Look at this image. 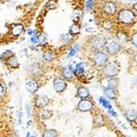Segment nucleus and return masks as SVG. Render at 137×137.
Wrapping results in <instances>:
<instances>
[{
	"mask_svg": "<svg viewBox=\"0 0 137 137\" xmlns=\"http://www.w3.org/2000/svg\"><path fill=\"white\" fill-rule=\"evenodd\" d=\"M118 19L122 23L131 24L135 20L134 12L129 9H123L118 14Z\"/></svg>",
	"mask_w": 137,
	"mask_h": 137,
	"instance_id": "1",
	"label": "nucleus"
},
{
	"mask_svg": "<svg viewBox=\"0 0 137 137\" xmlns=\"http://www.w3.org/2000/svg\"><path fill=\"white\" fill-rule=\"evenodd\" d=\"M119 72V66L117 63H111L108 64L104 68V73L108 76H115Z\"/></svg>",
	"mask_w": 137,
	"mask_h": 137,
	"instance_id": "2",
	"label": "nucleus"
},
{
	"mask_svg": "<svg viewBox=\"0 0 137 137\" xmlns=\"http://www.w3.org/2000/svg\"><path fill=\"white\" fill-rule=\"evenodd\" d=\"M95 63L97 66H103L108 61V56L102 52H99L98 54H96L94 57Z\"/></svg>",
	"mask_w": 137,
	"mask_h": 137,
	"instance_id": "3",
	"label": "nucleus"
},
{
	"mask_svg": "<svg viewBox=\"0 0 137 137\" xmlns=\"http://www.w3.org/2000/svg\"><path fill=\"white\" fill-rule=\"evenodd\" d=\"M86 73H87V65L84 63H79L76 67V68H75V74H76L78 77L85 76Z\"/></svg>",
	"mask_w": 137,
	"mask_h": 137,
	"instance_id": "4",
	"label": "nucleus"
},
{
	"mask_svg": "<svg viewBox=\"0 0 137 137\" xmlns=\"http://www.w3.org/2000/svg\"><path fill=\"white\" fill-rule=\"evenodd\" d=\"M93 107V104L90 100L82 99L78 104V108L82 112H86L90 110Z\"/></svg>",
	"mask_w": 137,
	"mask_h": 137,
	"instance_id": "5",
	"label": "nucleus"
},
{
	"mask_svg": "<svg viewBox=\"0 0 137 137\" xmlns=\"http://www.w3.org/2000/svg\"><path fill=\"white\" fill-rule=\"evenodd\" d=\"M54 87L57 92H62L66 89L67 84H66V82L63 80H62V79L57 78L54 81Z\"/></svg>",
	"mask_w": 137,
	"mask_h": 137,
	"instance_id": "6",
	"label": "nucleus"
},
{
	"mask_svg": "<svg viewBox=\"0 0 137 137\" xmlns=\"http://www.w3.org/2000/svg\"><path fill=\"white\" fill-rule=\"evenodd\" d=\"M107 49L111 54H116L120 50V45L117 43L112 41L107 45Z\"/></svg>",
	"mask_w": 137,
	"mask_h": 137,
	"instance_id": "7",
	"label": "nucleus"
},
{
	"mask_svg": "<svg viewBox=\"0 0 137 137\" xmlns=\"http://www.w3.org/2000/svg\"><path fill=\"white\" fill-rule=\"evenodd\" d=\"M104 12L107 13L108 15H113L114 14L115 12L117 11V7L115 5L114 3H112V2H109V3H107L104 5Z\"/></svg>",
	"mask_w": 137,
	"mask_h": 137,
	"instance_id": "8",
	"label": "nucleus"
},
{
	"mask_svg": "<svg viewBox=\"0 0 137 137\" xmlns=\"http://www.w3.org/2000/svg\"><path fill=\"white\" fill-rule=\"evenodd\" d=\"M48 103V99L45 95H41L38 97V99L36 100V106L39 108H43L46 106Z\"/></svg>",
	"mask_w": 137,
	"mask_h": 137,
	"instance_id": "9",
	"label": "nucleus"
},
{
	"mask_svg": "<svg viewBox=\"0 0 137 137\" xmlns=\"http://www.w3.org/2000/svg\"><path fill=\"white\" fill-rule=\"evenodd\" d=\"M106 44V40L104 38H98L96 39L93 42V47H94L95 49H100L101 48H103Z\"/></svg>",
	"mask_w": 137,
	"mask_h": 137,
	"instance_id": "10",
	"label": "nucleus"
},
{
	"mask_svg": "<svg viewBox=\"0 0 137 137\" xmlns=\"http://www.w3.org/2000/svg\"><path fill=\"white\" fill-rule=\"evenodd\" d=\"M38 84L35 81H30L26 83V89L30 93H34L38 90Z\"/></svg>",
	"mask_w": 137,
	"mask_h": 137,
	"instance_id": "11",
	"label": "nucleus"
},
{
	"mask_svg": "<svg viewBox=\"0 0 137 137\" xmlns=\"http://www.w3.org/2000/svg\"><path fill=\"white\" fill-rule=\"evenodd\" d=\"M23 31V25L21 24L15 25L12 29V33L14 36H18Z\"/></svg>",
	"mask_w": 137,
	"mask_h": 137,
	"instance_id": "12",
	"label": "nucleus"
},
{
	"mask_svg": "<svg viewBox=\"0 0 137 137\" xmlns=\"http://www.w3.org/2000/svg\"><path fill=\"white\" fill-rule=\"evenodd\" d=\"M126 117L129 121H135L136 117H137V112L135 111L133 109L128 110V111L126 113Z\"/></svg>",
	"mask_w": 137,
	"mask_h": 137,
	"instance_id": "13",
	"label": "nucleus"
},
{
	"mask_svg": "<svg viewBox=\"0 0 137 137\" xmlns=\"http://www.w3.org/2000/svg\"><path fill=\"white\" fill-rule=\"evenodd\" d=\"M77 94L79 96L81 97V98H87V97L90 95V92H89V90H88L87 88L81 87V88H79Z\"/></svg>",
	"mask_w": 137,
	"mask_h": 137,
	"instance_id": "14",
	"label": "nucleus"
},
{
	"mask_svg": "<svg viewBox=\"0 0 137 137\" xmlns=\"http://www.w3.org/2000/svg\"><path fill=\"white\" fill-rule=\"evenodd\" d=\"M63 75L66 78H71L73 76V71L72 69V67L68 66V67H65L63 70Z\"/></svg>",
	"mask_w": 137,
	"mask_h": 137,
	"instance_id": "15",
	"label": "nucleus"
},
{
	"mask_svg": "<svg viewBox=\"0 0 137 137\" xmlns=\"http://www.w3.org/2000/svg\"><path fill=\"white\" fill-rule=\"evenodd\" d=\"M105 95L110 99H114L115 96H116V93L114 91V89H112V88L108 87L105 90Z\"/></svg>",
	"mask_w": 137,
	"mask_h": 137,
	"instance_id": "16",
	"label": "nucleus"
},
{
	"mask_svg": "<svg viewBox=\"0 0 137 137\" xmlns=\"http://www.w3.org/2000/svg\"><path fill=\"white\" fill-rule=\"evenodd\" d=\"M54 57V53L52 51H47L44 54V58L46 61H52Z\"/></svg>",
	"mask_w": 137,
	"mask_h": 137,
	"instance_id": "17",
	"label": "nucleus"
},
{
	"mask_svg": "<svg viewBox=\"0 0 137 137\" xmlns=\"http://www.w3.org/2000/svg\"><path fill=\"white\" fill-rule=\"evenodd\" d=\"M99 102H100L101 104L103 105V107H104L106 108H108V109L112 108V106H111V104H110V103L108 102L107 99H105L104 97H101V98H99Z\"/></svg>",
	"mask_w": 137,
	"mask_h": 137,
	"instance_id": "18",
	"label": "nucleus"
},
{
	"mask_svg": "<svg viewBox=\"0 0 137 137\" xmlns=\"http://www.w3.org/2000/svg\"><path fill=\"white\" fill-rule=\"evenodd\" d=\"M94 121H95V123H96L97 125L102 126V125H104V119L102 115H97V116L94 118Z\"/></svg>",
	"mask_w": 137,
	"mask_h": 137,
	"instance_id": "19",
	"label": "nucleus"
},
{
	"mask_svg": "<svg viewBox=\"0 0 137 137\" xmlns=\"http://www.w3.org/2000/svg\"><path fill=\"white\" fill-rule=\"evenodd\" d=\"M80 30H81V27H80V25H78L76 24H74L72 27H71V34L72 35H77L79 34V32H80Z\"/></svg>",
	"mask_w": 137,
	"mask_h": 137,
	"instance_id": "20",
	"label": "nucleus"
},
{
	"mask_svg": "<svg viewBox=\"0 0 137 137\" xmlns=\"http://www.w3.org/2000/svg\"><path fill=\"white\" fill-rule=\"evenodd\" d=\"M8 64H9L12 67H16L18 66V63H17V59L15 57H11L9 59H8Z\"/></svg>",
	"mask_w": 137,
	"mask_h": 137,
	"instance_id": "21",
	"label": "nucleus"
},
{
	"mask_svg": "<svg viewBox=\"0 0 137 137\" xmlns=\"http://www.w3.org/2000/svg\"><path fill=\"white\" fill-rule=\"evenodd\" d=\"M108 87L112 88V89H116L117 86V81L115 80V79H110L108 80Z\"/></svg>",
	"mask_w": 137,
	"mask_h": 137,
	"instance_id": "22",
	"label": "nucleus"
},
{
	"mask_svg": "<svg viewBox=\"0 0 137 137\" xmlns=\"http://www.w3.org/2000/svg\"><path fill=\"white\" fill-rule=\"evenodd\" d=\"M38 42H39V44L40 45H45V44L47 42V37H46V35H41L40 36L38 37Z\"/></svg>",
	"mask_w": 137,
	"mask_h": 137,
	"instance_id": "23",
	"label": "nucleus"
},
{
	"mask_svg": "<svg viewBox=\"0 0 137 137\" xmlns=\"http://www.w3.org/2000/svg\"><path fill=\"white\" fill-rule=\"evenodd\" d=\"M56 135H57V132L53 130H47L45 132V134H44V136H49V137L56 136Z\"/></svg>",
	"mask_w": 137,
	"mask_h": 137,
	"instance_id": "24",
	"label": "nucleus"
},
{
	"mask_svg": "<svg viewBox=\"0 0 137 137\" xmlns=\"http://www.w3.org/2000/svg\"><path fill=\"white\" fill-rule=\"evenodd\" d=\"M51 115V113L49 111H48V110H44L40 113V116L43 117V118H48Z\"/></svg>",
	"mask_w": 137,
	"mask_h": 137,
	"instance_id": "25",
	"label": "nucleus"
},
{
	"mask_svg": "<svg viewBox=\"0 0 137 137\" xmlns=\"http://www.w3.org/2000/svg\"><path fill=\"white\" fill-rule=\"evenodd\" d=\"M131 40H132V43H133V45L137 47V33L135 34L133 36H132Z\"/></svg>",
	"mask_w": 137,
	"mask_h": 137,
	"instance_id": "26",
	"label": "nucleus"
},
{
	"mask_svg": "<svg viewBox=\"0 0 137 137\" xmlns=\"http://www.w3.org/2000/svg\"><path fill=\"white\" fill-rule=\"evenodd\" d=\"M93 2H94V0H88V1H87V3H86V7L88 8V10H90V8L92 7Z\"/></svg>",
	"mask_w": 137,
	"mask_h": 137,
	"instance_id": "27",
	"label": "nucleus"
},
{
	"mask_svg": "<svg viewBox=\"0 0 137 137\" xmlns=\"http://www.w3.org/2000/svg\"><path fill=\"white\" fill-rule=\"evenodd\" d=\"M77 47H78V46H76L74 48H72V51H71V52H70V54H69V57H72V56H74V54H76V51H77Z\"/></svg>",
	"mask_w": 137,
	"mask_h": 137,
	"instance_id": "28",
	"label": "nucleus"
},
{
	"mask_svg": "<svg viewBox=\"0 0 137 137\" xmlns=\"http://www.w3.org/2000/svg\"><path fill=\"white\" fill-rule=\"evenodd\" d=\"M70 39H71V36H70L69 35H63V41L67 42L68 40H70Z\"/></svg>",
	"mask_w": 137,
	"mask_h": 137,
	"instance_id": "29",
	"label": "nucleus"
},
{
	"mask_svg": "<svg viewBox=\"0 0 137 137\" xmlns=\"http://www.w3.org/2000/svg\"><path fill=\"white\" fill-rule=\"evenodd\" d=\"M108 113L111 114V115H113V117H117V114H116V113L115 112H113V110H111V109H109V111H108Z\"/></svg>",
	"mask_w": 137,
	"mask_h": 137,
	"instance_id": "30",
	"label": "nucleus"
},
{
	"mask_svg": "<svg viewBox=\"0 0 137 137\" xmlns=\"http://www.w3.org/2000/svg\"><path fill=\"white\" fill-rule=\"evenodd\" d=\"M3 93V85H1V84H0V97L2 96Z\"/></svg>",
	"mask_w": 137,
	"mask_h": 137,
	"instance_id": "31",
	"label": "nucleus"
},
{
	"mask_svg": "<svg viewBox=\"0 0 137 137\" xmlns=\"http://www.w3.org/2000/svg\"><path fill=\"white\" fill-rule=\"evenodd\" d=\"M134 59H135V61L137 63V53L135 54V57H134Z\"/></svg>",
	"mask_w": 137,
	"mask_h": 137,
	"instance_id": "32",
	"label": "nucleus"
},
{
	"mask_svg": "<svg viewBox=\"0 0 137 137\" xmlns=\"http://www.w3.org/2000/svg\"><path fill=\"white\" fill-rule=\"evenodd\" d=\"M134 8H135V9L137 11V3H136L135 4V5H134Z\"/></svg>",
	"mask_w": 137,
	"mask_h": 137,
	"instance_id": "33",
	"label": "nucleus"
},
{
	"mask_svg": "<svg viewBox=\"0 0 137 137\" xmlns=\"http://www.w3.org/2000/svg\"><path fill=\"white\" fill-rule=\"evenodd\" d=\"M0 59H1V55H0Z\"/></svg>",
	"mask_w": 137,
	"mask_h": 137,
	"instance_id": "34",
	"label": "nucleus"
}]
</instances>
